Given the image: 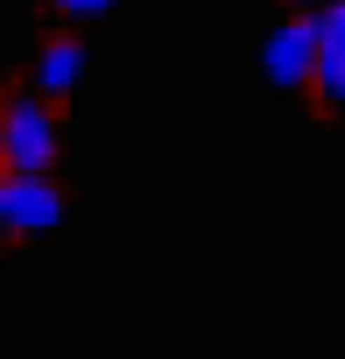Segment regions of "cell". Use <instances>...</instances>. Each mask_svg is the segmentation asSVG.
Masks as SVG:
<instances>
[{"instance_id": "1", "label": "cell", "mask_w": 345, "mask_h": 359, "mask_svg": "<svg viewBox=\"0 0 345 359\" xmlns=\"http://www.w3.org/2000/svg\"><path fill=\"white\" fill-rule=\"evenodd\" d=\"M64 134H57V113L43 106V92H22L0 113V155H8V176H50Z\"/></svg>"}, {"instance_id": "2", "label": "cell", "mask_w": 345, "mask_h": 359, "mask_svg": "<svg viewBox=\"0 0 345 359\" xmlns=\"http://www.w3.org/2000/svg\"><path fill=\"white\" fill-rule=\"evenodd\" d=\"M64 219V191L50 184V176H8V184H0V226L8 233H50Z\"/></svg>"}, {"instance_id": "3", "label": "cell", "mask_w": 345, "mask_h": 359, "mask_svg": "<svg viewBox=\"0 0 345 359\" xmlns=\"http://www.w3.org/2000/svg\"><path fill=\"white\" fill-rule=\"evenodd\" d=\"M317 57H324V29H317V15H303V22H282L275 36H268V78L275 85H317Z\"/></svg>"}, {"instance_id": "4", "label": "cell", "mask_w": 345, "mask_h": 359, "mask_svg": "<svg viewBox=\"0 0 345 359\" xmlns=\"http://www.w3.org/2000/svg\"><path fill=\"white\" fill-rule=\"evenodd\" d=\"M85 78V43H71V36H57L43 57H36V92L43 99H64L71 85Z\"/></svg>"}, {"instance_id": "5", "label": "cell", "mask_w": 345, "mask_h": 359, "mask_svg": "<svg viewBox=\"0 0 345 359\" xmlns=\"http://www.w3.org/2000/svg\"><path fill=\"white\" fill-rule=\"evenodd\" d=\"M317 92H324L331 106H345V43H324V57H317Z\"/></svg>"}, {"instance_id": "6", "label": "cell", "mask_w": 345, "mask_h": 359, "mask_svg": "<svg viewBox=\"0 0 345 359\" xmlns=\"http://www.w3.org/2000/svg\"><path fill=\"white\" fill-rule=\"evenodd\" d=\"M324 43H345V0H324V15H317Z\"/></svg>"}, {"instance_id": "7", "label": "cell", "mask_w": 345, "mask_h": 359, "mask_svg": "<svg viewBox=\"0 0 345 359\" xmlns=\"http://www.w3.org/2000/svg\"><path fill=\"white\" fill-rule=\"evenodd\" d=\"M50 8H57V15H78V22H92V15H106V8H113V0H50Z\"/></svg>"}]
</instances>
